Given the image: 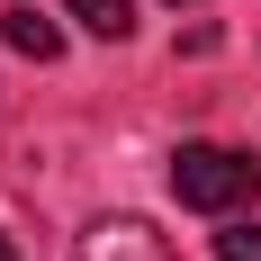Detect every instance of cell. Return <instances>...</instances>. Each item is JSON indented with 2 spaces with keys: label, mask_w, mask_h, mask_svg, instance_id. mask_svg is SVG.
<instances>
[{
  "label": "cell",
  "mask_w": 261,
  "mask_h": 261,
  "mask_svg": "<svg viewBox=\"0 0 261 261\" xmlns=\"http://www.w3.org/2000/svg\"><path fill=\"white\" fill-rule=\"evenodd\" d=\"M0 36H9L27 63H54V54H63V27H54V18H36V9H9V18H0Z\"/></svg>",
  "instance_id": "3957f363"
},
{
  "label": "cell",
  "mask_w": 261,
  "mask_h": 261,
  "mask_svg": "<svg viewBox=\"0 0 261 261\" xmlns=\"http://www.w3.org/2000/svg\"><path fill=\"white\" fill-rule=\"evenodd\" d=\"M171 9H180V0H171Z\"/></svg>",
  "instance_id": "52a82bcc"
},
{
  "label": "cell",
  "mask_w": 261,
  "mask_h": 261,
  "mask_svg": "<svg viewBox=\"0 0 261 261\" xmlns=\"http://www.w3.org/2000/svg\"><path fill=\"white\" fill-rule=\"evenodd\" d=\"M171 198L198 207V216H234L261 198V162L234 153V144H180L171 153Z\"/></svg>",
  "instance_id": "6da1fadb"
},
{
  "label": "cell",
  "mask_w": 261,
  "mask_h": 261,
  "mask_svg": "<svg viewBox=\"0 0 261 261\" xmlns=\"http://www.w3.org/2000/svg\"><path fill=\"white\" fill-rule=\"evenodd\" d=\"M216 261H261V225H225L216 234Z\"/></svg>",
  "instance_id": "5b68a950"
},
{
  "label": "cell",
  "mask_w": 261,
  "mask_h": 261,
  "mask_svg": "<svg viewBox=\"0 0 261 261\" xmlns=\"http://www.w3.org/2000/svg\"><path fill=\"white\" fill-rule=\"evenodd\" d=\"M63 9H72L90 36H108V45H117V36L135 27V0H63Z\"/></svg>",
  "instance_id": "277c9868"
},
{
  "label": "cell",
  "mask_w": 261,
  "mask_h": 261,
  "mask_svg": "<svg viewBox=\"0 0 261 261\" xmlns=\"http://www.w3.org/2000/svg\"><path fill=\"white\" fill-rule=\"evenodd\" d=\"M0 261H18V243H9V234H0Z\"/></svg>",
  "instance_id": "8992f818"
},
{
  "label": "cell",
  "mask_w": 261,
  "mask_h": 261,
  "mask_svg": "<svg viewBox=\"0 0 261 261\" xmlns=\"http://www.w3.org/2000/svg\"><path fill=\"white\" fill-rule=\"evenodd\" d=\"M81 261H171V243L144 225V216H99L81 234Z\"/></svg>",
  "instance_id": "7a4b0ae2"
}]
</instances>
